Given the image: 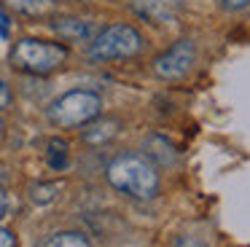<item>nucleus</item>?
<instances>
[{
	"label": "nucleus",
	"instance_id": "f257e3e1",
	"mask_svg": "<svg viewBox=\"0 0 250 247\" xmlns=\"http://www.w3.org/2000/svg\"><path fill=\"white\" fill-rule=\"evenodd\" d=\"M108 183L132 199L148 202L159 193V169L140 153H121L105 169Z\"/></svg>",
	"mask_w": 250,
	"mask_h": 247
},
{
	"label": "nucleus",
	"instance_id": "f03ea898",
	"mask_svg": "<svg viewBox=\"0 0 250 247\" xmlns=\"http://www.w3.org/2000/svg\"><path fill=\"white\" fill-rule=\"evenodd\" d=\"M65 43H49L38 38H22L11 48V64L27 75H49L67 62Z\"/></svg>",
	"mask_w": 250,
	"mask_h": 247
},
{
	"label": "nucleus",
	"instance_id": "7ed1b4c3",
	"mask_svg": "<svg viewBox=\"0 0 250 247\" xmlns=\"http://www.w3.org/2000/svg\"><path fill=\"white\" fill-rule=\"evenodd\" d=\"M97 116H103V100H100L97 91H89V89L65 91L49 105V121L62 129L86 126Z\"/></svg>",
	"mask_w": 250,
	"mask_h": 247
},
{
	"label": "nucleus",
	"instance_id": "20e7f679",
	"mask_svg": "<svg viewBox=\"0 0 250 247\" xmlns=\"http://www.w3.org/2000/svg\"><path fill=\"white\" fill-rule=\"evenodd\" d=\"M146 41L129 24H113L100 30V35L89 43V57L94 62H113V59H129L143 51Z\"/></svg>",
	"mask_w": 250,
	"mask_h": 247
},
{
	"label": "nucleus",
	"instance_id": "39448f33",
	"mask_svg": "<svg viewBox=\"0 0 250 247\" xmlns=\"http://www.w3.org/2000/svg\"><path fill=\"white\" fill-rule=\"evenodd\" d=\"M194 62H196V48L188 38H183L153 59V75L162 81H178L191 73Z\"/></svg>",
	"mask_w": 250,
	"mask_h": 247
},
{
	"label": "nucleus",
	"instance_id": "423d86ee",
	"mask_svg": "<svg viewBox=\"0 0 250 247\" xmlns=\"http://www.w3.org/2000/svg\"><path fill=\"white\" fill-rule=\"evenodd\" d=\"M129 8L148 24H169L180 16L183 0H129Z\"/></svg>",
	"mask_w": 250,
	"mask_h": 247
},
{
	"label": "nucleus",
	"instance_id": "0eeeda50",
	"mask_svg": "<svg viewBox=\"0 0 250 247\" xmlns=\"http://www.w3.org/2000/svg\"><path fill=\"white\" fill-rule=\"evenodd\" d=\"M54 32L67 43H92L100 35V24L92 19H78V16H62L54 19Z\"/></svg>",
	"mask_w": 250,
	"mask_h": 247
},
{
	"label": "nucleus",
	"instance_id": "6e6552de",
	"mask_svg": "<svg viewBox=\"0 0 250 247\" xmlns=\"http://www.w3.org/2000/svg\"><path fill=\"white\" fill-rule=\"evenodd\" d=\"M143 150H146V159L151 161L153 166H175L178 164V150H175V145L169 143L167 137H162V134H151V137H146V145H143Z\"/></svg>",
	"mask_w": 250,
	"mask_h": 247
},
{
	"label": "nucleus",
	"instance_id": "1a4fd4ad",
	"mask_svg": "<svg viewBox=\"0 0 250 247\" xmlns=\"http://www.w3.org/2000/svg\"><path fill=\"white\" fill-rule=\"evenodd\" d=\"M116 134H119V121H116V118L97 116L94 121L86 124V129H83L81 137H83L86 145H105V143H110Z\"/></svg>",
	"mask_w": 250,
	"mask_h": 247
},
{
	"label": "nucleus",
	"instance_id": "9d476101",
	"mask_svg": "<svg viewBox=\"0 0 250 247\" xmlns=\"http://www.w3.org/2000/svg\"><path fill=\"white\" fill-rule=\"evenodd\" d=\"M3 8L14 11V14L30 16V19H41V16H49L57 8V0H0Z\"/></svg>",
	"mask_w": 250,
	"mask_h": 247
},
{
	"label": "nucleus",
	"instance_id": "9b49d317",
	"mask_svg": "<svg viewBox=\"0 0 250 247\" xmlns=\"http://www.w3.org/2000/svg\"><path fill=\"white\" fill-rule=\"evenodd\" d=\"M43 247H92V242L81 231H57L43 242Z\"/></svg>",
	"mask_w": 250,
	"mask_h": 247
},
{
	"label": "nucleus",
	"instance_id": "f8f14e48",
	"mask_svg": "<svg viewBox=\"0 0 250 247\" xmlns=\"http://www.w3.org/2000/svg\"><path fill=\"white\" fill-rule=\"evenodd\" d=\"M57 193H60V183H35L30 188V199L35 204H51L57 199Z\"/></svg>",
	"mask_w": 250,
	"mask_h": 247
},
{
	"label": "nucleus",
	"instance_id": "ddd939ff",
	"mask_svg": "<svg viewBox=\"0 0 250 247\" xmlns=\"http://www.w3.org/2000/svg\"><path fill=\"white\" fill-rule=\"evenodd\" d=\"M49 166L51 169H65L67 166V145L62 140H51L49 143Z\"/></svg>",
	"mask_w": 250,
	"mask_h": 247
},
{
	"label": "nucleus",
	"instance_id": "4468645a",
	"mask_svg": "<svg viewBox=\"0 0 250 247\" xmlns=\"http://www.w3.org/2000/svg\"><path fill=\"white\" fill-rule=\"evenodd\" d=\"M175 247H210L205 239H199V236H191V234H183L175 239Z\"/></svg>",
	"mask_w": 250,
	"mask_h": 247
},
{
	"label": "nucleus",
	"instance_id": "2eb2a0df",
	"mask_svg": "<svg viewBox=\"0 0 250 247\" xmlns=\"http://www.w3.org/2000/svg\"><path fill=\"white\" fill-rule=\"evenodd\" d=\"M0 247H17V236L6 226H0Z\"/></svg>",
	"mask_w": 250,
	"mask_h": 247
},
{
	"label": "nucleus",
	"instance_id": "dca6fc26",
	"mask_svg": "<svg viewBox=\"0 0 250 247\" xmlns=\"http://www.w3.org/2000/svg\"><path fill=\"white\" fill-rule=\"evenodd\" d=\"M11 105V86L6 81H0V110Z\"/></svg>",
	"mask_w": 250,
	"mask_h": 247
},
{
	"label": "nucleus",
	"instance_id": "f3484780",
	"mask_svg": "<svg viewBox=\"0 0 250 247\" xmlns=\"http://www.w3.org/2000/svg\"><path fill=\"white\" fill-rule=\"evenodd\" d=\"M221 5L226 11H242V8L250 5V0H221Z\"/></svg>",
	"mask_w": 250,
	"mask_h": 247
},
{
	"label": "nucleus",
	"instance_id": "a211bd4d",
	"mask_svg": "<svg viewBox=\"0 0 250 247\" xmlns=\"http://www.w3.org/2000/svg\"><path fill=\"white\" fill-rule=\"evenodd\" d=\"M8 32H11V24H8L6 11L0 8V38H8Z\"/></svg>",
	"mask_w": 250,
	"mask_h": 247
},
{
	"label": "nucleus",
	"instance_id": "6ab92c4d",
	"mask_svg": "<svg viewBox=\"0 0 250 247\" xmlns=\"http://www.w3.org/2000/svg\"><path fill=\"white\" fill-rule=\"evenodd\" d=\"M6 209H8V199H6V193L0 191V218L6 215Z\"/></svg>",
	"mask_w": 250,
	"mask_h": 247
},
{
	"label": "nucleus",
	"instance_id": "aec40b11",
	"mask_svg": "<svg viewBox=\"0 0 250 247\" xmlns=\"http://www.w3.org/2000/svg\"><path fill=\"white\" fill-rule=\"evenodd\" d=\"M0 134H3V121H0Z\"/></svg>",
	"mask_w": 250,
	"mask_h": 247
},
{
	"label": "nucleus",
	"instance_id": "412c9836",
	"mask_svg": "<svg viewBox=\"0 0 250 247\" xmlns=\"http://www.w3.org/2000/svg\"><path fill=\"white\" fill-rule=\"evenodd\" d=\"M78 3H89V0H78Z\"/></svg>",
	"mask_w": 250,
	"mask_h": 247
}]
</instances>
